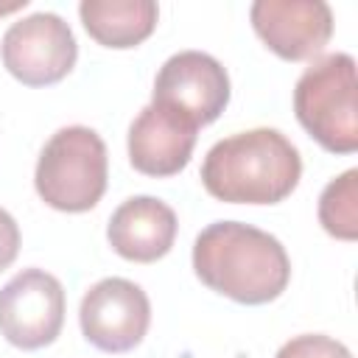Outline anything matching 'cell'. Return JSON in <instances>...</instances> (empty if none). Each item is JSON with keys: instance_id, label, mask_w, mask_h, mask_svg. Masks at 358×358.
Listing matches in <instances>:
<instances>
[{"instance_id": "cell-8", "label": "cell", "mask_w": 358, "mask_h": 358, "mask_svg": "<svg viewBox=\"0 0 358 358\" xmlns=\"http://www.w3.org/2000/svg\"><path fill=\"white\" fill-rule=\"evenodd\" d=\"M151 103L168 106L196 126H207L229 103V76L210 53L179 50L159 67Z\"/></svg>"}, {"instance_id": "cell-3", "label": "cell", "mask_w": 358, "mask_h": 358, "mask_svg": "<svg viewBox=\"0 0 358 358\" xmlns=\"http://www.w3.org/2000/svg\"><path fill=\"white\" fill-rule=\"evenodd\" d=\"M355 59L327 53L299 76L294 87V112L305 131L333 154L358 148V101Z\"/></svg>"}, {"instance_id": "cell-9", "label": "cell", "mask_w": 358, "mask_h": 358, "mask_svg": "<svg viewBox=\"0 0 358 358\" xmlns=\"http://www.w3.org/2000/svg\"><path fill=\"white\" fill-rule=\"evenodd\" d=\"M249 17L268 50L288 62L322 53L333 36V11L324 0H257Z\"/></svg>"}, {"instance_id": "cell-11", "label": "cell", "mask_w": 358, "mask_h": 358, "mask_svg": "<svg viewBox=\"0 0 358 358\" xmlns=\"http://www.w3.org/2000/svg\"><path fill=\"white\" fill-rule=\"evenodd\" d=\"M176 213L154 196L126 199L109 218V246L134 263H154L165 257L176 241Z\"/></svg>"}, {"instance_id": "cell-2", "label": "cell", "mask_w": 358, "mask_h": 358, "mask_svg": "<svg viewBox=\"0 0 358 358\" xmlns=\"http://www.w3.org/2000/svg\"><path fill=\"white\" fill-rule=\"evenodd\" d=\"M296 145L277 129H249L218 140L201 165V185L227 204H277L299 185Z\"/></svg>"}, {"instance_id": "cell-14", "label": "cell", "mask_w": 358, "mask_h": 358, "mask_svg": "<svg viewBox=\"0 0 358 358\" xmlns=\"http://www.w3.org/2000/svg\"><path fill=\"white\" fill-rule=\"evenodd\" d=\"M274 358H352V352L330 336L305 333V336H296V338L285 341L277 350Z\"/></svg>"}, {"instance_id": "cell-6", "label": "cell", "mask_w": 358, "mask_h": 358, "mask_svg": "<svg viewBox=\"0 0 358 358\" xmlns=\"http://www.w3.org/2000/svg\"><path fill=\"white\" fill-rule=\"evenodd\" d=\"M64 324V288L45 268H22L0 288V333L20 350L56 341Z\"/></svg>"}, {"instance_id": "cell-12", "label": "cell", "mask_w": 358, "mask_h": 358, "mask_svg": "<svg viewBox=\"0 0 358 358\" xmlns=\"http://www.w3.org/2000/svg\"><path fill=\"white\" fill-rule=\"evenodd\" d=\"M78 14L95 42L123 50L151 36L159 8L154 0H81Z\"/></svg>"}, {"instance_id": "cell-15", "label": "cell", "mask_w": 358, "mask_h": 358, "mask_svg": "<svg viewBox=\"0 0 358 358\" xmlns=\"http://www.w3.org/2000/svg\"><path fill=\"white\" fill-rule=\"evenodd\" d=\"M20 252V227L17 221L0 207V271L14 263Z\"/></svg>"}, {"instance_id": "cell-13", "label": "cell", "mask_w": 358, "mask_h": 358, "mask_svg": "<svg viewBox=\"0 0 358 358\" xmlns=\"http://www.w3.org/2000/svg\"><path fill=\"white\" fill-rule=\"evenodd\" d=\"M319 224L338 241L358 238V171L350 168L327 182L319 196Z\"/></svg>"}, {"instance_id": "cell-10", "label": "cell", "mask_w": 358, "mask_h": 358, "mask_svg": "<svg viewBox=\"0 0 358 358\" xmlns=\"http://www.w3.org/2000/svg\"><path fill=\"white\" fill-rule=\"evenodd\" d=\"M196 131L179 112L148 103L129 129V159L145 176H173L190 162Z\"/></svg>"}, {"instance_id": "cell-16", "label": "cell", "mask_w": 358, "mask_h": 358, "mask_svg": "<svg viewBox=\"0 0 358 358\" xmlns=\"http://www.w3.org/2000/svg\"><path fill=\"white\" fill-rule=\"evenodd\" d=\"M28 6V0H14V3H0V17L3 14H14V11H20V8H25Z\"/></svg>"}, {"instance_id": "cell-5", "label": "cell", "mask_w": 358, "mask_h": 358, "mask_svg": "<svg viewBox=\"0 0 358 358\" xmlns=\"http://www.w3.org/2000/svg\"><path fill=\"white\" fill-rule=\"evenodd\" d=\"M6 70L28 84L45 87L62 81L78 56L76 36L70 25L53 11H36L8 25L0 42Z\"/></svg>"}, {"instance_id": "cell-1", "label": "cell", "mask_w": 358, "mask_h": 358, "mask_svg": "<svg viewBox=\"0 0 358 358\" xmlns=\"http://www.w3.org/2000/svg\"><path fill=\"white\" fill-rule=\"evenodd\" d=\"M193 268L210 291L241 305H266L291 280L285 246L241 221H215L201 229L193 243Z\"/></svg>"}, {"instance_id": "cell-7", "label": "cell", "mask_w": 358, "mask_h": 358, "mask_svg": "<svg viewBox=\"0 0 358 358\" xmlns=\"http://www.w3.org/2000/svg\"><path fill=\"white\" fill-rule=\"evenodd\" d=\"M78 322L92 347L103 352H129L143 341L151 324V302L137 282L106 277L84 294Z\"/></svg>"}, {"instance_id": "cell-4", "label": "cell", "mask_w": 358, "mask_h": 358, "mask_svg": "<svg viewBox=\"0 0 358 358\" xmlns=\"http://www.w3.org/2000/svg\"><path fill=\"white\" fill-rule=\"evenodd\" d=\"M106 145L87 126L59 129L42 148L34 185L39 199L62 213L92 210L106 190Z\"/></svg>"}]
</instances>
